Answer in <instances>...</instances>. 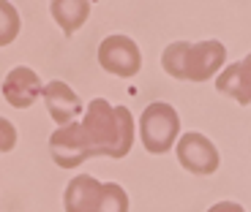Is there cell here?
Returning <instances> with one entry per match:
<instances>
[{
	"mask_svg": "<svg viewBox=\"0 0 251 212\" xmlns=\"http://www.w3.org/2000/svg\"><path fill=\"white\" fill-rule=\"evenodd\" d=\"M134 144V117L126 106H112L107 98H93L82 123L57 128L50 136V152L60 169L79 166L93 155L126 158Z\"/></svg>",
	"mask_w": 251,
	"mask_h": 212,
	"instance_id": "1",
	"label": "cell"
},
{
	"mask_svg": "<svg viewBox=\"0 0 251 212\" xmlns=\"http://www.w3.org/2000/svg\"><path fill=\"white\" fill-rule=\"evenodd\" d=\"M224 60H226V49L221 41H200V44L175 41L161 55L164 71L175 79H186V82L210 79L224 65Z\"/></svg>",
	"mask_w": 251,
	"mask_h": 212,
	"instance_id": "2",
	"label": "cell"
},
{
	"mask_svg": "<svg viewBox=\"0 0 251 212\" xmlns=\"http://www.w3.org/2000/svg\"><path fill=\"white\" fill-rule=\"evenodd\" d=\"M177 133H180V117H177L175 106L164 104V101L151 104L139 117V139H142L145 150L153 155H164L177 142Z\"/></svg>",
	"mask_w": 251,
	"mask_h": 212,
	"instance_id": "3",
	"label": "cell"
},
{
	"mask_svg": "<svg viewBox=\"0 0 251 212\" xmlns=\"http://www.w3.org/2000/svg\"><path fill=\"white\" fill-rule=\"evenodd\" d=\"M99 63L107 74L131 79L137 76V71L142 68V52H139L137 41H131L128 36H107L99 46Z\"/></svg>",
	"mask_w": 251,
	"mask_h": 212,
	"instance_id": "4",
	"label": "cell"
},
{
	"mask_svg": "<svg viewBox=\"0 0 251 212\" xmlns=\"http://www.w3.org/2000/svg\"><path fill=\"white\" fill-rule=\"evenodd\" d=\"M177 147V161L180 166H186L191 174H213L219 169V150L202 133H183L175 142Z\"/></svg>",
	"mask_w": 251,
	"mask_h": 212,
	"instance_id": "5",
	"label": "cell"
},
{
	"mask_svg": "<svg viewBox=\"0 0 251 212\" xmlns=\"http://www.w3.org/2000/svg\"><path fill=\"white\" fill-rule=\"evenodd\" d=\"M41 95H44L47 112L52 114V120H55V123H60V128H63V125H71L76 117H79L82 101H79V95H76L69 85H66V82L52 79L50 85H44Z\"/></svg>",
	"mask_w": 251,
	"mask_h": 212,
	"instance_id": "6",
	"label": "cell"
},
{
	"mask_svg": "<svg viewBox=\"0 0 251 212\" xmlns=\"http://www.w3.org/2000/svg\"><path fill=\"white\" fill-rule=\"evenodd\" d=\"M41 90H44V85H41L38 74L33 68H27V65L11 68L6 76V82H3V95H6V101L11 106H17V109H27V106L41 95Z\"/></svg>",
	"mask_w": 251,
	"mask_h": 212,
	"instance_id": "7",
	"label": "cell"
},
{
	"mask_svg": "<svg viewBox=\"0 0 251 212\" xmlns=\"http://www.w3.org/2000/svg\"><path fill=\"white\" fill-rule=\"evenodd\" d=\"M101 199V182L90 174H79L66 185L63 193V207L66 212H96Z\"/></svg>",
	"mask_w": 251,
	"mask_h": 212,
	"instance_id": "8",
	"label": "cell"
},
{
	"mask_svg": "<svg viewBox=\"0 0 251 212\" xmlns=\"http://www.w3.org/2000/svg\"><path fill=\"white\" fill-rule=\"evenodd\" d=\"M216 90L221 95H229L238 104H251V55H246V60L226 65L224 74L216 79Z\"/></svg>",
	"mask_w": 251,
	"mask_h": 212,
	"instance_id": "9",
	"label": "cell"
},
{
	"mask_svg": "<svg viewBox=\"0 0 251 212\" xmlns=\"http://www.w3.org/2000/svg\"><path fill=\"white\" fill-rule=\"evenodd\" d=\"M50 11L55 17V22L63 27V33L71 36L85 25V19L90 14V3L88 0H52Z\"/></svg>",
	"mask_w": 251,
	"mask_h": 212,
	"instance_id": "10",
	"label": "cell"
},
{
	"mask_svg": "<svg viewBox=\"0 0 251 212\" xmlns=\"http://www.w3.org/2000/svg\"><path fill=\"white\" fill-rule=\"evenodd\" d=\"M96 212H128V196L118 182H107L101 185V199Z\"/></svg>",
	"mask_w": 251,
	"mask_h": 212,
	"instance_id": "11",
	"label": "cell"
},
{
	"mask_svg": "<svg viewBox=\"0 0 251 212\" xmlns=\"http://www.w3.org/2000/svg\"><path fill=\"white\" fill-rule=\"evenodd\" d=\"M19 33V14L14 3L0 0V46H8Z\"/></svg>",
	"mask_w": 251,
	"mask_h": 212,
	"instance_id": "12",
	"label": "cell"
},
{
	"mask_svg": "<svg viewBox=\"0 0 251 212\" xmlns=\"http://www.w3.org/2000/svg\"><path fill=\"white\" fill-rule=\"evenodd\" d=\"M17 147V128L8 120L0 117V152H8Z\"/></svg>",
	"mask_w": 251,
	"mask_h": 212,
	"instance_id": "13",
	"label": "cell"
},
{
	"mask_svg": "<svg viewBox=\"0 0 251 212\" xmlns=\"http://www.w3.org/2000/svg\"><path fill=\"white\" fill-rule=\"evenodd\" d=\"M207 212H246L240 204H235V201H219V204H213Z\"/></svg>",
	"mask_w": 251,
	"mask_h": 212,
	"instance_id": "14",
	"label": "cell"
}]
</instances>
